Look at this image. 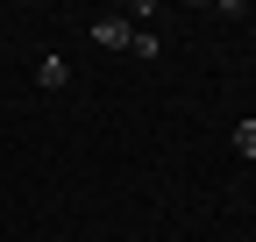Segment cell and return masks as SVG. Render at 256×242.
<instances>
[{
    "label": "cell",
    "instance_id": "1",
    "mask_svg": "<svg viewBox=\"0 0 256 242\" xmlns=\"http://www.w3.org/2000/svg\"><path fill=\"white\" fill-rule=\"evenodd\" d=\"M92 43H100V50H128V43H136V28H128L121 14H100V22H92Z\"/></svg>",
    "mask_w": 256,
    "mask_h": 242
},
{
    "label": "cell",
    "instance_id": "2",
    "mask_svg": "<svg viewBox=\"0 0 256 242\" xmlns=\"http://www.w3.org/2000/svg\"><path fill=\"white\" fill-rule=\"evenodd\" d=\"M36 86H43V93H57V86H72V72H64V57H43V64H36Z\"/></svg>",
    "mask_w": 256,
    "mask_h": 242
},
{
    "label": "cell",
    "instance_id": "3",
    "mask_svg": "<svg viewBox=\"0 0 256 242\" xmlns=\"http://www.w3.org/2000/svg\"><path fill=\"white\" fill-rule=\"evenodd\" d=\"M235 150H242V157H256V121H235Z\"/></svg>",
    "mask_w": 256,
    "mask_h": 242
}]
</instances>
